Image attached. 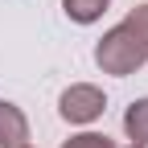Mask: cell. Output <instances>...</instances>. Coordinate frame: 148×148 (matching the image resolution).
Wrapping results in <instances>:
<instances>
[{"instance_id": "obj_3", "label": "cell", "mask_w": 148, "mask_h": 148, "mask_svg": "<svg viewBox=\"0 0 148 148\" xmlns=\"http://www.w3.org/2000/svg\"><path fill=\"white\" fill-rule=\"evenodd\" d=\"M29 144V119H25V111L8 103V99H0V148H25Z\"/></svg>"}, {"instance_id": "obj_2", "label": "cell", "mask_w": 148, "mask_h": 148, "mask_svg": "<svg viewBox=\"0 0 148 148\" xmlns=\"http://www.w3.org/2000/svg\"><path fill=\"white\" fill-rule=\"evenodd\" d=\"M103 111H107V95H103V86H95V82H74V86H66L58 95V115L70 127L95 123Z\"/></svg>"}, {"instance_id": "obj_5", "label": "cell", "mask_w": 148, "mask_h": 148, "mask_svg": "<svg viewBox=\"0 0 148 148\" xmlns=\"http://www.w3.org/2000/svg\"><path fill=\"white\" fill-rule=\"evenodd\" d=\"M111 0H62V12L70 16L74 25H95L99 16L107 12Z\"/></svg>"}, {"instance_id": "obj_4", "label": "cell", "mask_w": 148, "mask_h": 148, "mask_svg": "<svg viewBox=\"0 0 148 148\" xmlns=\"http://www.w3.org/2000/svg\"><path fill=\"white\" fill-rule=\"evenodd\" d=\"M123 132H127L132 144H148V95L127 103V111H123Z\"/></svg>"}, {"instance_id": "obj_7", "label": "cell", "mask_w": 148, "mask_h": 148, "mask_svg": "<svg viewBox=\"0 0 148 148\" xmlns=\"http://www.w3.org/2000/svg\"><path fill=\"white\" fill-rule=\"evenodd\" d=\"M127 148H148V144H127Z\"/></svg>"}, {"instance_id": "obj_6", "label": "cell", "mask_w": 148, "mask_h": 148, "mask_svg": "<svg viewBox=\"0 0 148 148\" xmlns=\"http://www.w3.org/2000/svg\"><path fill=\"white\" fill-rule=\"evenodd\" d=\"M62 148H115V140L103 136V132H78V136L62 140Z\"/></svg>"}, {"instance_id": "obj_1", "label": "cell", "mask_w": 148, "mask_h": 148, "mask_svg": "<svg viewBox=\"0 0 148 148\" xmlns=\"http://www.w3.org/2000/svg\"><path fill=\"white\" fill-rule=\"evenodd\" d=\"M148 62V4L127 8L119 25H111L95 45V66L111 78H127Z\"/></svg>"}, {"instance_id": "obj_8", "label": "cell", "mask_w": 148, "mask_h": 148, "mask_svg": "<svg viewBox=\"0 0 148 148\" xmlns=\"http://www.w3.org/2000/svg\"><path fill=\"white\" fill-rule=\"evenodd\" d=\"M25 148H33V144H25Z\"/></svg>"}]
</instances>
